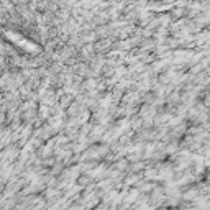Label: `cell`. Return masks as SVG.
Returning <instances> with one entry per match:
<instances>
[]
</instances>
